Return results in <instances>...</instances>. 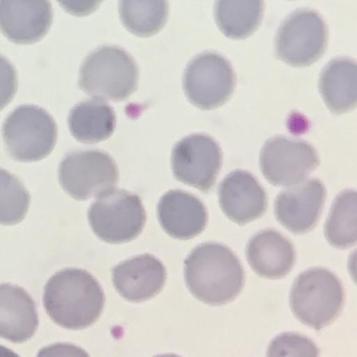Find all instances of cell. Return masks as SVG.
<instances>
[{"label": "cell", "mask_w": 357, "mask_h": 357, "mask_svg": "<svg viewBox=\"0 0 357 357\" xmlns=\"http://www.w3.org/2000/svg\"><path fill=\"white\" fill-rule=\"evenodd\" d=\"M105 299L96 278L78 268L56 273L44 289L46 312L65 329L83 330L93 325L101 316Z\"/></svg>", "instance_id": "obj_1"}, {"label": "cell", "mask_w": 357, "mask_h": 357, "mask_svg": "<svg viewBox=\"0 0 357 357\" xmlns=\"http://www.w3.org/2000/svg\"><path fill=\"white\" fill-rule=\"evenodd\" d=\"M189 291L202 303L224 305L233 301L244 286L243 268L233 251L219 243L194 249L184 264Z\"/></svg>", "instance_id": "obj_2"}, {"label": "cell", "mask_w": 357, "mask_h": 357, "mask_svg": "<svg viewBox=\"0 0 357 357\" xmlns=\"http://www.w3.org/2000/svg\"><path fill=\"white\" fill-rule=\"evenodd\" d=\"M139 70L135 59L118 46H103L84 61L79 86L97 99L123 101L137 89Z\"/></svg>", "instance_id": "obj_3"}, {"label": "cell", "mask_w": 357, "mask_h": 357, "mask_svg": "<svg viewBox=\"0 0 357 357\" xmlns=\"http://www.w3.org/2000/svg\"><path fill=\"white\" fill-rule=\"evenodd\" d=\"M344 290L340 280L326 268H314L299 275L290 292L294 316L307 327L319 331L340 314Z\"/></svg>", "instance_id": "obj_4"}, {"label": "cell", "mask_w": 357, "mask_h": 357, "mask_svg": "<svg viewBox=\"0 0 357 357\" xmlns=\"http://www.w3.org/2000/svg\"><path fill=\"white\" fill-rule=\"evenodd\" d=\"M6 151L17 162H38L54 151L55 121L45 109L22 105L8 116L2 128Z\"/></svg>", "instance_id": "obj_5"}, {"label": "cell", "mask_w": 357, "mask_h": 357, "mask_svg": "<svg viewBox=\"0 0 357 357\" xmlns=\"http://www.w3.org/2000/svg\"><path fill=\"white\" fill-rule=\"evenodd\" d=\"M88 218L97 237L112 244L136 239L146 222V213L140 197L116 188L97 197L90 206Z\"/></svg>", "instance_id": "obj_6"}, {"label": "cell", "mask_w": 357, "mask_h": 357, "mask_svg": "<svg viewBox=\"0 0 357 357\" xmlns=\"http://www.w3.org/2000/svg\"><path fill=\"white\" fill-rule=\"evenodd\" d=\"M327 45L325 20L316 10L301 8L289 15L278 29L275 54L292 67H310L323 56Z\"/></svg>", "instance_id": "obj_7"}, {"label": "cell", "mask_w": 357, "mask_h": 357, "mask_svg": "<svg viewBox=\"0 0 357 357\" xmlns=\"http://www.w3.org/2000/svg\"><path fill=\"white\" fill-rule=\"evenodd\" d=\"M236 75L230 61L217 52H202L187 65L183 88L188 100L200 109L224 105L232 96Z\"/></svg>", "instance_id": "obj_8"}, {"label": "cell", "mask_w": 357, "mask_h": 357, "mask_svg": "<svg viewBox=\"0 0 357 357\" xmlns=\"http://www.w3.org/2000/svg\"><path fill=\"white\" fill-rule=\"evenodd\" d=\"M59 178L70 197L87 200L116 188L119 171L112 156L105 152L74 151L59 165Z\"/></svg>", "instance_id": "obj_9"}, {"label": "cell", "mask_w": 357, "mask_h": 357, "mask_svg": "<svg viewBox=\"0 0 357 357\" xmlns=\"http://www.w3.org/2000/svg\"><path fill=\"white\" fill-rule=\"evenodd\" d=\"M319 165L316 149L303 140L275 136L264 143L261 152L262 174L274 186L298 184Z\"/></svg>", "instance_id": "obj_10"}, {"label": "cell", "mask_w": 357, "mask_h": 357, "mask_svg": "<svg viewBox=\"0 0 357 357\" xmlns=\"http://www.w3.org/2000/svg\"><path fill=\"white\" fill-rule=\"evenodd\" d=\"M222 160L220 145L206 134H192L183 138L172 151V169L175 178L202 192H208L215 186Z\"/></svg>", "instance_id": "obj_11"}, {"label": "cell", "mask_w": 357, "mask_h": 357, "mask_svg": "<svg viewBox=\"0 0 357 357\" xmlns=\"http://www.w3.org/2000/svg\"><path fill=\"white\" fill-rule=\"evenodd\" d=\"M325 186L317 178L304 181L282 191L275 198V213L280 224L301 235L317 226L325 206Z\"/></svg>", "instance_id": "obj_12"}, {"label": "cell", "mask_w": 357, "mask_h": 357, "mask_svg": "<svg viewBox=\"0 0 357 357\" xmlns=\"http://www.w3.org/2000/svg\"><path fill=\"white\" fill-rule=\"evenodd\" d=\"M219 200L225 215L240 226L259 219L268 208L266 190L255 176L241 169L222 181Z\"/></svg>", "instance_id": "obj_13"}, {"label": "cell", "mask_w": 357, "mask_h": 357, "mask_svg": "<svg viewBox=\"0 0 357 357\" xmlns=\"http://www.w3.org/2000/svg\"><path fill=\"white\" fill-rule=\"evenodd\" d=\"M50 1H0V31L17 44L41 40L52 27Z\"/></svg>", "instance_id": "obj_14"}, {"label": "cell", "mask_w": 357, "mask_h": 357, "mask_svg": "<svg viewBox=\"0 0 357 357\" xmlns=\"http://www.w3.org/2000/svg\"><path fill=\"white\" fill-rule=\"evenodd\" d=\"M167 280V270L151 255H139L112 270V282L121 296L131 303H143L158 295Z\"/></svg>", "instance_id": "obj_15"}, {"label": "cell", "mask_w": 357, "mask_h": 357, "mask_svg": "<svg viewBox=\"0 0 357 357\" xmlns=\"http://www.w3.org/2000/svg\"><path fill=\"white\" fill-rule=\"evenodd\" d=\"M158 217L165 232L175 239L189 240L204 232L208 220L199 198L182 190H171L160 198Z\"/></svg>", "instance_id": "obj_16"}, {"label": "cell", "mask_w": 357, "mask_h": 357, "mask_svg": "<svg viewBox=\"0 0 357 357\" xmlns=\"http://www.w3.org/2000/svg\"><path fill=\"white\" fill-rule=\"evenodd\" d=\"M39 325L36 304L19 286L0 285V338L13 343L30 340Z\"/></svg>", "instance_id": "obj_17"}, {"label": "cell", "mask_w": 357, "mask_h": 357, "mask_svg": "<svg viewBox=\"0 0 357 357\" xmlns=\"http://www.w3.org/2000/svg\"><path fill=\"white\" fill-rule=\"evenodd\" d=\"M246 257L257 275L266 279H281L292 270L296 253L292 243L281 233L264 230L249 240Z\"/></svg>", "instance_id": "obj_18"}, {"label": "cell", "mask_w": 357, "mask_h": 357, "mask_svg": "<svg viewBox=\"0 0 357 357\" xmlns=\"http://www.w3.org/2000/svg\"><path fill=\"white\" fill-rule=\"evenodd\" d=\"M319 92L328 109L342 114L356 107L357 65L349 57L332 59L321 70Z\"/></svg>", "instance_id": "obj_19"}, {"label": "cell", "mask_w": 357, "mask_h": 357, "mask_svg": "<svg viewBox=\"0 0 357 357\" xmlns=\"http://www.w3.org/2000/svg\"><path fill=\"white\" fill-rule=\"evenodd\" d=\"M70 133L86 144L107 140L116 128V114L107 103L87 100L73 107L69 116Z\"/></svg>", "instance_id": "obj_20"}, {"label": "cell", "mask_w": 357, "mask_h": 357, "mask_svg": "<svg viewBox=\"0 0 357 357\" xmlns=\"http://www.w3.org/2000/svg\"><path fill=\"white\" fill-rule=\"evenodd\" d=\"M264 10V2L259 0H220L215 2V19L225 36L241 40L259 27Z\"/></svg>", "instance_id": "obj_21"}, {"label": "cell", "mask_w": 357, "mask_h": 357, "mask_svg": "<svg viewBox=\"0 0 357 357\" xmlns=\"http://www.w3.org/2000/svg\"><path fill=\"white\" fill-rule=\"evenodd\" d=\"M357 194L345 190L337 196L331 207L325 235L331 245L346 249L356 245L357 240Z\"/></svg>", "instance_id": "obj_22"}, {"label": "cell", "mask_w": 357, "mask_h": 357, "mask_svg": "<svg viewBox=\"0 0 357 357\" xmlns=\"http://www.w3.org/2000/svg\"><path fill=\"white\" fill-rule=\"evenodd\" d=\"M121 21L132 34L151 37L165 27L169 15L167 1H121Z\"/></svg>", "instance_id": "obj_23"}, {"label": "cell", "mask_w": 357, "mask_h": 357, "mask_svg": "<svg viewBox=\"0 0 357 357\" xmlns=\"http://www.w3.org/2000/svg\"><path fill=\"white\" fill-rule=\"evenodd\" d=\"M30 206V194L21 181L0 169V225L12 226L25 219Z\"/></svg>", "instance_id": "obj_24"}, {"label": "cell", "mask_w": 357, "mask_h": 357, "mask_svg": "<svg viewBox=\"0 0 357 357\" xmlns=\"http://www.w3.org/2000/svg\"><path fill=\"white\" fill-rule=\"evenodd\" d=\"M319 350L312 339L296 333H284L268 346L266 357H319Z\"/></svg>", "instance_id": "obj_25"}, {"label": "cell", "mask_w": 357, "mask_h": 357, "mask_svg": "<svg viewBox=\"0 0 357 357\" xmlns=\"http://www.w3.org/2000/svg\"><path fill=\"white\" fill-rule=\"evenodd\" d=\"M17 88V76L12 63L0 55V110L14 98Z\"/></svg>", "instance_id": "obj_26"}, {"label": "cell", "mask_w": 357, "mask_h": 357, "mask_svg": "<svg viewBox=\"0 0 357 357\" xmlns=\"http://www.w3.org/2000/svg\"><path fill=\"white\" fill-rule=\"evenodd\" d=\"M37 357H90L89 354L78 347L69 343H57L54 345L42 348Z\"/></svg>", "instance_id": "obj_27"}, {"label": "cell", "mask_w": 357, "mask_h": 357, "mask_svg": "<svg viewBox=\"0 0 357 357\" xmlns=\"http://www.w3.org/2000/svg\"><path fill=\"white\" fill-rule=\"evenodd\" d=\"M0 357H20L13 350L0 345Z\"/></svg>", "instance_id": "obj_28"}, {"label": "cell", "mask_w": 357, "mask_h": 357, "mask_svg": "<svg viewBox=\"0 0 357 357\" xmlns=\"http://www.w3.org/2000/svg\"><path fill=\"white\" fill-rule=\"evenodd\" d=\"M155 357H180L178 356H175V354H164V356H158Z\"/></svg>", "instance_id": "obj_29"}]
</instances>
